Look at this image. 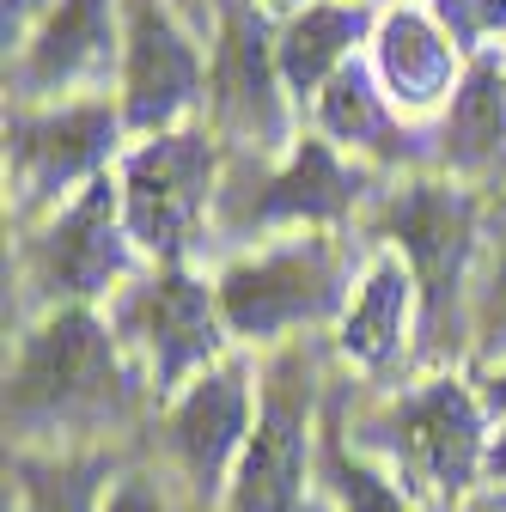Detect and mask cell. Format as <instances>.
<instances>
[{
  "label": "cell",
  "mask_w": 506,
  "mask_h": 512,
  "mask_svg": "<svg viewBox=\"0 0 506 512\" xmlns=\"http://www.w3.org/2000/svg\"><path fill=\"white\" fill-rule=\"evenodd\" d=\"M98 512H177L171 506V494H165V482L159 476H147V470H129L110 494H104V506Z\"/></svg>",
  "instance_id": "603a6c76"
},
{
  "label": "cell",
  "mask_w": 506,
  "mask_h": 512,
  "mask_svg": "<svg viewBox=\"0 0 506 512\" xmlns=\"http://www.w3.org/2000/svg\"><path fill=\"white\" fill-rule=\"evenodd\" d=\"M342 305V275L330 244H293L275 256H257V263H238L220 281V311L238 336H281L299 324H318Z\"/></svg>",
  "instance_id": "277c9868"
},
{
  "label": "cell",
  "mask_w": 506,
  "mask_h": 512,
  "mask_svg": "<svg viewBox=\"0 0 506 512\" xmlns=\"http://www.w3.org/2000/svg\"><path fill=\"white\" fill-rule=\"evenodd\" d=\"M324 482H330L336 512H415V506L403 500V488H391V476H378L372 464L348 458L336 415L324 421Z\"/></svg>",
  "instance_id": "44dd1931"
},
{
  "label": "cell",
  "mask_w": 506,
  "mask_h": 512,
  "mask_svg": "<svg viewBox=\"0 0 506 512\" xmlns=\"http://www.w3.org/2000/svg\"><path fill=\"white\" fill-rule=\"evenodd\" d=\"M305 512H336V506L330 500H305Z\"/></svg>",
  "instance_id": "f546056e"
},
{
  "label": "cell",
  "mask_w": 506,
  "mask_h": 512,
  "mask_svg": "<svg viewBox=\"0 0 506 512\" xmlns=\"http://www.w3.org/2000/svg\"><path fill=\"white\" fill-rule=\"evenodd\" d=\"M37 7V0H7V49H13V37L25 31V13Z\"/></svg>",
  "instance_id": "484cf974"
},
{
  "label": "cell",
  "mask_w": 506,
  "mask_h": 512,
  "mask_svg": "<svg viewBox=\"0 0 506 512\" xmlns=\"http://www.w3.org/2000/svg\"><path fill=\"white\" fill-rule=\"evenodd\" d=\"M122 269H129V244L116 232V189L110 183H92L86 196L31 244V281L49 299L104 293Z\"/></svg>",
  "instance_id": "ba28073f"
},
{
  "label": "cell",
  "mask_w": 506,
  "mask_h": 512,
  "mask_svg": "<svg viewBox=\"0 0 506 512\" xmlns=\"http://www.w3.org/2000/svg\"><path fill=\"white\" fill-rule=\"evenodd\" d=\"M446 159L458 171H488L506 159V80L482 55L464 74L458 98H452V122H446Z\"/></svg>",
  "instance_id": "2e32d148"
},
{
  "label": "cell",
  "mask_w": 506,
  "mask_h": 512,
  "mask_svg": "<svg viewBox=\"0 0 506 512\" xmlns=\"http://www.w3.org/2000/svg\"><path fill=\"white\" fill-rule=\"evenodd\" d=\"M378 68H385V86H391L397 104L427 110L452 86V43L421 13H391L385 31H378Z\"/></svg>",
  "instance_id": "5bb4252c"
},
{
  "label": "cell",
  "mask_w": 506,
  "mask_h": 512,
  "mask_svg": "<svg viewBox=\"0 0 506 512\" xmlns=\"http://www.w3.org/2000/svg\"><path fill=\"white\" fill-rule=\"evenodd\" d=\"M366 439L385 445L397 476L415 482L433 500H458L476 482L482 458H488L482 403L464 391L458 378H433V384H421V391H409L385 421H372Z\"/></svg>",
  "instance_id": "7a4b0ae2"
},
{
  "label": "cell",
  "mask_w": 506,
  "mask_h": 512,
  "mask_svg": "<svg viewBox=\"0 0 506 512\" xmlns=\"http://www.w3.org/2000/svg\"><path fill=\"white\" fill-rule=\"evenodd\" d=\"M324 128L336 141L348 147H372V153H385V159H409L415 135H403V128L385 116V98L372 92V74L360 68V61H342V68L330 74L324 86Z\"/></svg>",
  "instance_id": "d6986e66"
},
{
  "label": "cell",
  "mask_w": 506,
  "mask_h": 512,
  "mask_svg": "<svg viewBox=\"0 0 506 512\" xmlns=\"http://www.w3.org/2000/svg\"><path fill=\"white\" fill-rule=\"evenodd\" d=\"M464 512H506V506H500V500H494V494H476V500H470V506H464Z\"/></svg>",
  "instance_id": "f1b7e54d"
},
{
  "label": "cell",
  "mask_w": 506,
  "mask_h": 512,
  "mask_svg": "<svg viewBox=\"0 0 506 512\" xmlns=\"http://www.w3.org/2000/svg\"><path fill=\"white\" fill-rule=\"evenodd\" d=\"M439 13H446V25H452L458 43H470V31L482 25V19H476V0H439Z\"/></svg>",
  "instance_id": "cb8c5ba5"
},
{
  "label": "cell",
  "mask_w": 506,
  "mask_h": 512,
  "mask_svg": "<svg viewBox=\"0 0 506 512\" xmlns=\"http://www.w3.org/2000/svg\"><path fill=\"white\" fill-rule=\"evenodd\" d=\"M476 19L482 25H506V0H476Z\"/></svg>",
  "instance_id": "83f0119b"
},
{
  "label": "cell",
  "mask_w": 506,
  "mask_h": 512,
  "mask_svg": "<svg viewBox=\"0 0 506 512\" xmlns=\"http://www.w3.org/2000/svg\"><path fill=\"white\" fill-rule=\"evenodd\" d=\"M250 445V384H244V366H220V372H202L189 384V397L177 403L171 415V452L189 476L202 500H214L226 488V470L244 458Z\"/></svg>",
  "instance_id": "9c48e42d"
},
{
  "label": "cell",
  "mask_w": 506,
  "mask_h": 512,
  "mask_svg": "<svg viewBox=\"0 0 506 512\" xmlns=\"http://www.w3.org/2000/svg\"><path fill=\"white\" fill-rule=\"evenodd\" d=\"M110 61V0H61L19 61V92H55Z\"/></svg>",
  "instance_id": "4fadbf2b"
},
{
  "label": "cell",
  "mask_w": 506,
  "mask_h": 512,
  "mask_svg": "<svg viewBox=\"0 0 506 512\" xmlns=\"http://www.w3.org/2000/svg\"><path fill=\"white\" fill-rule=\"evenodd\" d=\"M366 31V7H305L287 31H281V74L293 92H311V86H324L336 68H342V55L348 43H360Z\"/></svg>",
  "instance_id": "ac0fdd59"
},
{
  "label": "cell",
  "mask_w": 506,
  "mask_h": 512,
  "mask_svg": "<svg viewBox=\"0 0 506 512\" xmlns=\"http://www.w3.org/2000/svg\"><path fill=\"white\" fill-rule=\"evenodd\" d=\"M476 336H482V354L506 348V238L494 250V269H488V293L476 305Z\"/></svg>",
  "instance_id": "7402d4cb"
},
{
  "label": "cell",
  "mask_w": 506,
  "mask_h": 512,
  "mask_svg": "<svg viewBox=\"0 0 506 512\" xmlns=\"http://www.w3.org/2000/svg\"><path fill=\"white\" fill-rule=\"evenodd\" d=\"M202 86L196 49L177 37L159 0H129V122L165 128Z\"/></svg>",
  "instance_id": "7c38bea8"
},
{
  "label": "cell",
  "mask_w": 506,
  "mask_h": 512,
  "mask_svg": "<svg viewBox=\"0 0 506 512\" xmlns=\"http://www.w3.org/2000/svg\"><path fill=\"white\" fill-rule=\"evenodd\" d=\"M104 476H110L104 458H61V464L19 458V500H25V512H98L104 506L98 500Z\"/></svg>",
  "instance_id": "ffe728a7"
},
{
  "label": "cell",
  "mask_w": 506,
  "mask_h": 512,
  "mask_svg": "<svg viewBox=\"0 0 506 512\" xmlns=\"http://www.w3.org/2000/svg\"><path fill=\"white\" fill-rule=\"evenodd\" d=\"M305 458H311V360L287 354L269 372L263 415L232 470L226 512H305Z\"/></svg>",
  "instance_id": "3957f363"
},
{
  "label": "cell",
  "mask_w": 506,
  "mask_h": 512,
  "mask_svg": "<svg viewBox=\"0 0 506 512\" xmlns=\"http://www.w3.org/2000/svg\"><path fill=\"white\" fill-rule=\"evenodd\" d=\"M214 110H220V122H232L238 135H250L257 147L281 141V98H275L269 37H263V19L250 13L244 0H226V19H220Z\"/></svg>",
  "instance_id": "8fae6325"
},
{
  "label": "cell",
  "mask_w": 506,
  "mask_h": 512,
  "mask_svg": "<svg viewBox=\"0 0 506 512\" xmlns=\"http://www.w3.org/2000/svg\"><path fill=\"white\" fill-rule=\"evenodd\" d=\"M482 403H488L494 415H506V366H500V372L488 378V391H482Z\"/></svg>",
  "instance_id": "4316f807"
},
{
  "label": "cell",
  "mask_w": 506,
  "mask_h": 512,
  "mask_svg": "<svg viewBox=\"0 0 506 512\" xmlns=\"http://www.w3.org/2000/svg\"><path fill=\"white\" fill-rule=\"evenodd\" d=\"M116 147V116L104 104H80L61 116H37V122H7V171L19 177V196L43 202L61 183H74L86 171H98V159Z\"/></svg>",
  "instance_id": "30bf717a"
},
{
  "label": "cell",
  "mask_w": 506,
  "mask_h": 512,
  "mask_svg": "<svg viewBox=\"0 0 506 512\" xmlns=\"http://www.w3.org/2000/svg\"><path fill=\"white\" fill-rule=\"evenodd\" d=\"M360 196L354 177L330 159L324 141H305L293 153V165L250 202V220H336L348 214V202Z\"/></svg>",
  "instance_id": "9a60e30c"
},
{
  "label": "cell",
  "mask_w": 506,
  "mask_h": 512,
  "mask_svg": "<svg viewBox=\"0 0 506 512\" xmlns=\"http://www.w3.org/2000/svg\"><path fill=\"white\" fill-rule=\"evenodd\" d=\"M214 183V147L208 135H159L141 147L122 177V202H129V232L153 256H177L189 244Z\"/></svg>",
  "instance_id": "8992f818"
},
{
  "label": "cell",
  "mask_w": 506,
  "mask_h": 512,
  "mask_svg": "<svg viewBox=\"0 0 506 512\" xmlns=\"http://www.w3.org/2000/svg\"><path fill=\"white\" fill-rule=\"evenodd\" d=\"M482 470H488L494 482H506V427H500V433L488 439V458H482Z\"/></svg>",
  "instance_id": "d4e9b609"
},
{
  "label": "cell",
  "mask_w": 506,
  "mask_h": 512,
  "mask_svg": "<svg viewBox=\"0 0 506 512\" xmlns=\"http://www.w3.org/2000/svg\"><path fill=\"white\" fill-rule=\"evenodd\" d=\"M385 226L409 250L415 287L427 299L421 324L439 342L446 311L458 299V281H464V263H470V226H476V214H470V202L458 196V189H446V183H415V189H403V196L385 208Z\"/></svg>",
  "instance_id": "52a82bcc"
},
{
  "label": "cell",
  "mask_w": 506,
  "mask_h": 512,
  "mask_svg": "<svg viewBox=\"0 0 506 512\" xmlns=\"http://www.w3.org/2000/svg\"><path fill=\"white\" fill-rule=\"evenodd\" d=\"M122 409H129V378L92 311H55L19 342L7 366V427L19 439L104 427Z\"/></svg>",
  "instance_id": "6da1fadb"
},
{
  "label": "cell",
  "mask_w": 506,
  "mask_h": 512,
  "mask_svg": "<svg viewBox=\"0 0 506 512\" xmlns=\"http://www.w3.org/2000/svg\"><path fill=\"white\" fill-rule=\"evenodd\" d=\"M409 305H415V281H409L397 263H378V269L366 275L360 299H354L348 317H342V354L360 360V366H385V360L403 348Z\"/></svg>",
  "instance_id": "e0dca14e"
},
{
  "label": "cell",
  "mask_w": 506,
  "mask_h": 512,
  "mask_svg": "<svg viewBox=\"0 0 506 512\" xmlns=\"http://www.w3.org/2000/svg\"><path fill=\"white\" fill-rule=\"evenodd\" d=\"M220 317L226 311H220V299H208L202 281L165 269L116 305V330L147 354V378L165 397L196 366H208L220 354Z\"/></svg>",
  "instance_id": "5b68a950"
}]
</instances>
